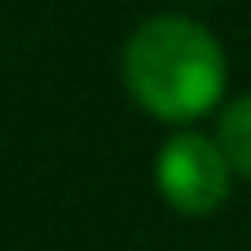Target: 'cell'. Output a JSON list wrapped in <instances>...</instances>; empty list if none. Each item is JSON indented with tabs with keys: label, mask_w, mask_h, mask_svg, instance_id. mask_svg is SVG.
<instances>
[{
	"label": "cell",
	"mask_w": 251,
	"mask_h": 251,
	"mask_svg": "<svg viewBox=\"0 0 251 251\" xmlns=\"http://www.w3.org/2000/svg\"><path fill=\"white\" fill-rule=\"evenodd\" d=\"M124 84L163 124H190L225 97V49L194 18H150L124 44Z\"/></svg>",
	"instance_id": "6da1fadb"
},
{
	"label": "cell",
	"mask_w": 251,
	"mask_h": 251,
	"mask_svg": "<svg viewBox=\"0 0 251 251\" xmlns=\"http://www.w3.org/2000/svg\"><path fill=\"white\" fill-rule=\"evenodd\" d=\"M154 185L181 216H212L234 185V163L221 150V141L181 132L172 137L154 159Z\"/></svg>",
	"instance_id": "7a4b0ae2"
},
{
	"label": "cell",
	"mask_w": 251,
	"mask_h": 251,
	"mask_svg": "<svg viewBox=\"0 0 251 251\" xmlns=\"http://www.w3.org/2000/svg\"><path fill=\"white\" fill-rule=\"evenodd\" d=\"M216 141H221V150L229 154L234 172L251 181V93L238 97V101H229V110L221 115Z\"/></svg>",
	"instance_id": "3957f363"
}]
</instances>
